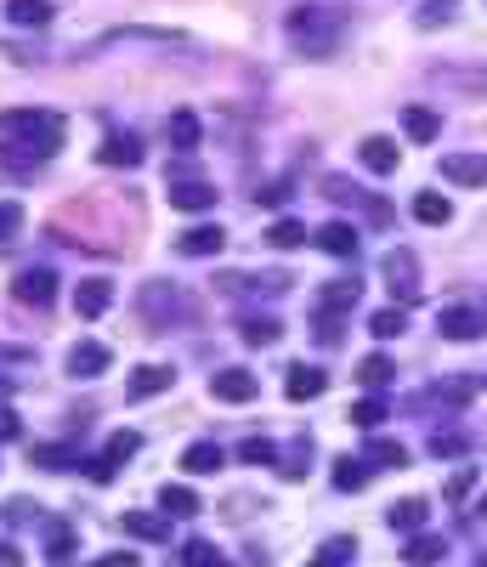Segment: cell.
Segmentation results:
<instances>
[{
	"label": "cell",
	"instance_id": "obj_1",
	"mask_svg": "<svg viewBox=\"0 0 487 567\" xmlns=\"http://www.w3.org/2000/svg\"><path fill=\"white\" fill-rule=\"evenodd\" d=\"M58 148H63V120L52 109H12V114H0V165H7L12 176L40 171Z\"/></svg>",
	"mask_w": 487,
	"mask_h": 567
},
{
	"label": "cell",
	"instance_id": "obj_2",
	"mask_svg": "<svg viewBox=\"0 0 487 567\" xmlns=\"http://www.w3.org/2000/svg\"><path fill=\"white\" fill-rule=\"evenodd\" d=\"M283 34H289L296 52L329 58L334 45L346 40V12H334V7H296V12H289V23H283Z\"/></svg>",
	"mask_w": 487,
	"mask_h": 567
},
{
	"label": "cell",
	"instance_id": "obj_3",
	"mask_svg": "<svg viewBox=\"0 0 487 567\" xmlns=\"http://www.w3.org/2000/svg\"><path fill=\"white\" fill-rule=\"evenodd\" d=\"M358 278H340V284H323V296H318V336H323V347H340V336H346V318H352V307H358Z\"/></svg>",
	"mask_w": 487,
	"mask_h": 567
},
{
	"label": "cell",
	"instance_id": "obj_4",
	"mask_svg": "<svg viewBox=\"0 0 487 567\" xmlns=\"http://www.w3.org/2000/svg\"><path fill=\"white\" fill-rule=\"evenodd\" d=\"M136 312L148 318L154 329H170V323L187 318V290L170 284V278H148V284H142V296H136Z\"/></svg>",
	"mask_w": 487,
	"mask_h": 567
},
{
	"label": "cell",
	"instance_id": "obj_5",
	"mask_svg": "<svg viewBox=\"0 0 487 567\" xmlns=\"http://www.w3.org/2000/svg\"><path fill=\"white\" fill-rule=\"evenodd\" d=\"M165 194H170V210H187V216H205L210 205H221V194H216V182H205V176H193V171L170 176V182H165Z\"/></svg>",
	"mask_w": 487,
	"mask_h": 567
},
{
	"label": "cell",
	"instance_id": "obj_6",
	"mask_svg": "<svg viewBox=\"0 0 487 567\" xmlns=\"http://www.w3.org/2000/svg\"><path fill=\"white\" fill-rule=\"evenodd\" d=\"M385 290H392L403 307L425 296V278H419V256H414V250H403V245H397L392 256H385Z\"/></svg>",
	"mask_w": 487,
	"mask_h": 567
},
{
	"label": "cell",
	"instance_id": "obj_7",
	"mask_svg": "<svg viewBox=\"0 0 487 567\" xmlns=\"http://www.w3.org/2000/svg\"><path fill=\"white\" fill-rule=\"evenodd\" d=\"M323 194L334 199V205H358L374 227H385V221H392V210H385V199H374V194H363V187L358 182H346V176H323Z\"/></svg>",
	"mask_w": 487,
	"mask_h": 567
},
{
	"label": "cell",
	"instance_id": "obj_8",
	"mask_svg": "<svg viewBox=\"0 0 487 567\" xmlns=\"http://www.w3.org/2000/svg\"><path fill=\"white\" fill-rule=\"evenodd\" d=\"M210 398H216V403H256V398H261V381H256L250 369L232 363V369H216V374H210Z\"/></svg>",
	"mask_w": 487,
	"mask_h": 567
},
{
	"label": "cell",
	"instance_id": "obj_9",
	"mask_svg": "<svg viewBox=\"0 0 487 567\" xmlns=\"http://www.w3.org/2000/svg\"><path fill=\"white\" fill-rule=\"evenodd\" d=\"M12 296H18L23 307L45 312V307H52V296H58V272H52V267H23L18 284H12Z\"/></svg>",
	"mask_w": 487,
	"mask_h": 567
},
{
	"label": "cell",
	"instance_id": "obj_10",
	"mask_svg": "<svg viewBox=\"0 0 487 567\" xmlns=\"http://www.w3.org/2000/svg\"><path fill=\"white\" fill-rule=\"evenodd\" d=\"M312 245H318L323 256H334V261H352L358 245H363V233H358L352 221H323V227H312Z\"/></svg>",
	"mask_w": 487,
	"mask_h": 567
},
{
	"label": "cell",
	"instance_id": "obj_11",
	"mask_svg": "<svg viewBox=\"0 0 487 567\" xmlns=\"http://www.w3.org/2000/svg\"><path fill=\"white\" fill-rule=\"evenodd\" d=\"M165 386H176V369H170V363H142V369L125 374V398H131V403H148V398H159Z\"/></svg>",
	"mask_w": 487,
	"mask_h": 567
},
{
	"label": "cell",
	"instance_id": "obj_12",
	"mask_svg": "<svg viewBox=\"0 0 487 567\" xmlns=\"http://www.w3.org/2000/svg\"><path fill=\"white\" fill-rule=\"evenodd\" d=\"M481 329H487V318L476 307H443L436 312V336L443 341H481Z\"/></svg>",
	"mask_w": 487,
	"mask_h": 567
},
{
	"label": "cell",
	"instance_id": "obj_13",
	"mask_svg": "<svg viewBox=\"0 0 487 567\" xmlns=\"http://www.w3.org/2000/svg\"><path fill=\"white\" fill-rule=\"evenodd\" d=\"M96 159L114 165V171L142 165V136H136V131H108V136H103V148H96Z\"/></svg>",
	"mask_w": 487,
	"mask_h": 567
},
{
	"label": "cell",
	"instance_id": "obj_14",
	"mask_svg": "<svg viewBox=\"0 0 487 567\" xmlns=\"http://www.w3.org/2000/svg\"><path fill=\"white\" fill-rule=\"evenodd\" d=\"M74 312H80V318H103V312H114V284H108V278H80Z\"/></svg>",
	"mask_w": 487,
	"mask_h": 567
},
{
	"label": "cell",
	"instance_id": "obj_15",
	"mask_svg": "<svg viewBox=\"0 0 487 567\" xmlns=\"http://www.w3.org/2000/svg\"><path fill=\"white\" fill-rule=\"evenodd\" d=\"M108 363H114V352H108L103 341H80V347L69 352V374H74V381H96Z\"/></svg>",
	"mask_w": 487,
	"mask_h": 567
},
{
	"label": "cell",
	"instance_id": "obj_16",
	"mask_svg": "<svg viewBox=\"0 0 487 567\" xmlns=\"http://www.w3.org/2000/svg\"><path fill=\"white\" fill-rule=\"evenodd\" d=\"M358 159H363V165H369L374 176H392V171L403 165V154H397V136H363Z\"/></svg>",
	"mask_w": 487,
	"mask_h": 567
},
{
	"label": "cell",
	"instance_id": "obj_17",
	"mask_svg": "<svg viewBox=\"0 0 487 567\" xmlns=\"http://www.w3.org/2000/svg\"><path fill=\"white\" fill-rule=\"evenodd\" d=\"M443 176L459 182V187H487V159L481 154H448L443 159Z\"/></svg>",
	"mask_w": 487,
	"mask_h": 567
},
{
	"label": "cell",
	"instance_id": "obj_18",
	"mask_svg": "<svg viewBox=\"0 0 487 567\" xmlns=\"http://www.w3.org/2000/svg\"><path fill=\"white\" fill-rule=\"evenodd\" d=\"M283 381H289V398H296V403H307V398H318V392L329 386V374H323L318 363H289V374H283Z\"/></svg>",
	"mask_w": 487,
	"mask_h": 567
},
{
	"label": "cell",
	"instance_id": "obj_19",
	"mask_svg": "<svg viewBox=\"0 0 487 567\" xmlns=\"http://www.w3.org/2000/svg\"><path fill=\"white\" fill-rule=\"evenodd\" d=\"M221 465H227V449H221L216 437L193 443V449L182 454V471H187V477H205V471H221Z\"/></svg>",
	"mask_w": 487,
	"mask_h": 567
},
{
	"label": "cell",
	"instance_id": "obj_20",
	"mask_svg": "<svg viewBox=\"0 0 487 567\" xmlns=\"http://www.w3.org/2000/svg\"><path fill=\"white\" fill-rule=\"evenodd\" d=\"M403 136H408V142H436V136H443V114L425 109V103L403 109Z\"/></svg>",
	"mask_w": 487,
	"mask_h": 567
},
{
	"label": "cell",
	"instance_id": "obj_21",
	"mask_svg": "<svg viewBox=\"0 0 487 567\" xmlns=\"http://www.w3.org/2000/svg\"><path fill=\"white\" fill-rule=\"evenodd\" d=\"M221 245H227V233H221L216 221H205V227H187L182 239H176V250H182V256H216Z\"/></svg>",
	"mask_w": 487,
	"mask_h": 567
},
{
	"label": "cell",
	"instance_id": "obj_22",
	"mask_svg": "<svg viewBox=\"0 0 487 567\" xmlns=\"http://www.w3.org/2000/svg\"><path fill=\"white\" fill-rule=\"evenodd\" d=\"M414 221H419V227H448V221H454V205H448V194H436V187L414 194Z\"/></svg>",
	"mask_w": 487,
	"mask_h": 567
},
{
	"label": "cell",
	"instance_id": "obj_23",
	"mask_svg": "<svg viewBox=\"0 0 487 567\" xmlns=\"http://www.w3.org/2000/svg\"><path fill=\"white\" fill-rule=\"evenodd\" d=\"M7 23L12 29H45L52 23V0H7Z\"/></svg>",
	"mask_w": 487,
	"mask_h": 567
},
{
	"label": "cell",
	"instance_id": "obj_24",
	"mask_svg": "<svg viewBox=\"0 0 487 567\" xmlns=\"http://www.w3.org/2000/svg\"><path fill=\"white\" fill-rule=\"evenodd\" d=\"M199 136H205V125H199V114H193V109H176L170 114V148L176 154H193V148H199Z\"/></svg>",
	"mask_w": 487,
	"mask_h": 567
},
{
	"label": "cell",
	"instance_id": "obj_25",
	"mask_svg": "<svg viewBox=\"0 0 487 567\" xmlns=\"http://www.w3.org/2000/svg\"><path fill=\"white\" fill-rule=\"evenodd\" d=\"M369 471H374V465H369V454H363V460L340 454V460H334V488H340V494H358V488H369Z\"/></svg>",
	"mask_w": 487,
	"mask_h": 567
},
{
	"label": "cell",
	"instance_id": "obj_26",
	"mask_svg": "<svg viewBox=\"0 0 487 567\" xmlns=\"http://www.w3.org/2000/svg\"><path fill=\"white\" fill-rule=\"evenodd\" d=\"M159 511L187 523V516H199V494H193L187 483H165V488H159Z\"/></svg>",
	"mask_w": 487,
	"mask_h": 567
},
{
	"label": "cell",
	"instance_id": "obj_27",
	"mask_svg": "<svg viewBox=\"0 0 487 567\" xmlns=\"http://www.w3.org/2000/svg\"><path fill=\"white\" fill-rule=\"evenodd\" d=\"M425 516H431L425 499H403V505L385 511V523H392V534H419V528H425Z\"/></svg>",
	"mask_w": 487,
	"mask_h": 567
},
{
	"label": "cell",
	"instance_id": "obj_28",
	"mask_svg": "<svg viewBox=\"0 0 487 567\" xmlns=\"http://www.w3.org/2000/svg\"><path fill=\"white\" fill-rule=\"evenodd\" d=\"M120 523H125L131 539H148V545L170 539V523H159V516H148V511H131V516H120Z\"/></svg>",
	"mask_w": 487,
	"mask_h": 567
},
{
	"label": "cell",
	"instance_id": "obj_29",
	"mask_svg": "<svg viewBox=\"0 0 487 567\" xmlns=\"http://www.w3.org/2000/svg\"><path fill=\"white\" fill-rule=\"evenodd\" d=\"M238 329H244V341H250V347H272V341L283 336V323H278L272 312H250Z\"/></svg>",
	"mask_w": 487,
	"mask_h": 567
},
{
	"label": "cell",
	"instance_id": "obj_30",
	"mask_svg": "<svg viewBox=\"0 0 487 567\" xmlns=\"http://www.w3.org/2000/svg\"><path fill=\"white\" fill-rule=\"evenodd\" d=\"M221 284L227 290H289V272H232Z\"/></svg>",
	"mask_w": 487,
	"mask_h": 567
},
{
	"label": "cell",
	"instance_id": "obj_31",
	"mask_svg": "<svg viewBox=\"0 0 487 567\" xmlns=\"http://www.w3.org/2000/svg\"><path fill=\"white\" fill-rule=\"evenodd\" d=\"M312 233H307V221H272L267 227V245L272 250H296V245H307Z\"/></svg>",
	"mask_w": 487,
	"mask_h": 567
},
{
	"label": "cell",
	"instance_id": "obj_32",
	"mask_svg": "<svg viewBox=\"0 0 487 567\" xmlns=\"http://www.w3.org/2000/svg\"><path fill=\"white\" fill-rule=\"evenodd\" d=\"M358 381H363V386H385V381H397V363L385 358V352H374V358L358 363Z\"/></svg>",
	"mask_w": 487,
	"mask_h": 567
},
{
	"label": "cell",
	"instance_id": "obj_33",
	"mask_svg": "<svg viewBox=\"0 0 487 567\" xmlns=\"http://www.w3.org/2000/svg\"><path fill=\"white\" fill-rule=\"evenodd\" d=\"M369 329H374L380 341L403 336V329H408V307H385V312H374V318H369Z\"/></svg>",
	"mask_w": 487,
	"mask_h": 567
},
{
	"label": "cell",
	"instance_id": "obj_34",
	"mask_svg": "<svg viewBox=\"0 0 487 567\" xmlns=\"http://www.w3.org/2000/svg\"><path fill=\"white\" fill-rule=\"evenodd\" d=\"M431 454H436V460H443V454H448V460H459V454H470V437H465V432H454V425H448V432H431Z\"/></svg>",
	"mask_w": 487,
	"mask_h": 567
},
{
	"label": "cell",
	"instance_id": "obj_35",
	"mask_svg": "<svg viewBox=\"0 0 487 567\" xmlns=\"http://www.w3.org/2000/svg\"><path fill=\"white\" fill-rule=\"evenodd\" d=\"M369 465H408V449L392 437H369Z\"/></svg>",
	"mask_w": 487,
	"mask_h": 567
},
{
	"label": "cell",
	"instance_id": "obj_36",
	"mask_svg": "<svg viewBox=\"0 0 487 567\" xmlns=\"http://www.w3.org/2000/svg\"><path fill=\"white\" fill-rule=\"evenodd\" d=\"M238 460H250V465H278V443H272V437H244V443H238Z\"/></svg>",
	"mask_w": 487,
	"mask_h": 567
},
{
	"label": "cell",
	"instance_id": "obj_37",
	"mask_svg": "<svg viewBox=\"0 0 487 567\" xmlns=\"http://www.w3.org/2000/svg\"><path fill=\"white\" fill-rule=\"evenodd\" d=\"M34 465H52V471L58 465H80V449L74 443H40L34 449Z\"/></svg>",
	"mask_w": 487,
	"mask_h": 567
},
{
	"label": "cell",
	"instance_id": "obj_38",
	"mask_svg": "<svg viewBox=\"0 0 487 567\" xmlns=\"http://www.w3.org/2000/svg\"><path fill=\"white\" fill-rule=\"evenodd\" d=\"M443 85L465 91V97H487V69H476V74H465V69H448V74H443Z\"/></svg>",
	"mask_w": 487,
	"mask_h": 567
},
{
	"label": "cell",
	"instance_id": "obj_39",
	"mask_svg": "<svg viewBox=\"0 0 487 567\" xmlns=\"http://www.w3.org/2000/svg\"><path fill=\"white\" fill-rule=\"evenodd\" d=\"M18 233H23V205L18 199H0V250H7Z\"/></svg>",
	"mask_w": 487,
	"mask_h": 567
},
{
	"label": "cell",
	"instance_id": "obj_40",
	"mask_svg": "<svg viewBox=\"0 0 487 567\" xmlns=\"http://www.w3.org/2000/svg\"><path fill=\"white\" fill-rule=\"evenodd\" d=\"M436 556H448V539H436V534L408 539V561H436Z\"/></svg>",
	"mask_w": 487,
	"mask_h": 567
},
{
	"label": "cell",
	"instance_id": "obj_41",
	"mask_svg": "<svg viewBox=\"0 0 487 567\" xmlns=\"http://www.w3.org/2000/svg\"><path fill=\"white\" fill-rule=\"evenodd\" d=\"M454 7H459V0H425V7H419V29H436V23H448L454 18Z\"/></svg>",
	"mask_w": 487,
	"mask_h": 567
},
{
	"label": "cell",
	"instance_id": "obj_42",
	"mask_svg": "<svg viewBox=\"0 0 487 567\" xmlns=\"http://www.w3.org/2000/svg\"><path fill=\"white\" fill-rule=\"evenodd\" d=\"M74 550V534L63 528V523H52V528H45V556H52V561H63Z\"/></svg>",
	"mask_w": 487,
	"mask_h": 567
},
{
	"label": "cell",
	"instance_id": "obj_43",
	"mask_svg": "<svg viewBox=\"0 0 487 567\" xmlns=\"http://www.w3.org/2000/svg\"><path fill=\"white\" fill-rule=\"evenodd\" d=\"M358 556V539H323V550H318V561H352Z\"/></svg>",
	"mask_w": 487,
	"mask_h": 567
},
{
	"label": "cell",
	"instance_id": "obj_44",
	"mask_svg": "<svg viewBox=\"0 0 487 567\" xmlns=\"http://www.w3.org/2000/svg\"><path fill=\"white\" fill-rule=\"evenodd\" d=\"M312 465V443L301 437V443H289V454H283V471H289V477H296V471H307Z\"/></svg>",
	"mask_w": 487,
	"mask_h": 567
},
{
	"label": "cell",
	"instance_id": "obj_45",
	"mask_svg": "<svg viewBox=\"0 0 487 567\" xmlns=\"http://www.w3.org/2000/svg\"><path fill=\"white\" fill-rule=\"evenodd\" d=\"M352 420H358V425H380V420H385V398H363V403L352 409Z\"/></svg>",
	"mask_w": 487,
	"mask_h": 567
},
{
	"label": "cell",
	"instance_id": "obj_46",
	"mask_svg": "<svg viewBox=\"0 0 487 567\" xmlns=\"http://www.w3.org/2000/svg\"><path fill=\"white\" fill-rule=\"evenodd\" d=\"M182 556H187V561H221V550H216L210 539H193V545H182Z\"/></svg>",
	"mask_w": 487,
	"mask_h": 567
},
{
	"label": "cell",
	"instance_id": "obj_47",
	"mask_svg": "<svg viewBox=\"0 0 487 567\" xmlns=\"http://www.w3.org/2000/svg\"><path fill=\"white\" fill-rule=\"evenodd\" d=\"M18 432H23V420H18L12 409H0V443H12Z\"/></svg>",
	"mask_w": 487,
	"mask_h": 567
},
{
	"label": "cell",
	"instance_id": "obj_48",
	"mask_svg": "<svg viewBox=\"0 0 487 567\" xmlns=\"http://www.w3.org/2000/svg\"><path fill=\"white\" fill-rule=\"evenodd\" d=\"M0 561H23V550L18 545H0Z\"/></svg>",
	"mask_w": 487,
	"mask_h": 567
},
{
	"label": "cell",
	"instance_id": "obj_49",
	"mask_svg": "<svg viewBox=\"0 0 487 567\" xmlns=\"http://www.w3.org/2000/svg\"><path fill=\"white\" fill-rule=\"evenodd\" d=\"M476 511H481V516H487V494H481V499H476Z\"/></svg>",
	"mask_w": 487,
	"mask_h": 567
},
{
	"label": "cell",
	"instance_id": "obj_50",
	"mask_svg": "<svg viewBox=\"0 0 487 567\" xmlns=\"http://www.w3.org/2000/svg\"><path fill=\"white\" fill-rule=\"evenodd\" d=\"M481 386H487V374H481Z\"/></svg>",
	"mask_w": 487,
	"mask_h": 567
},
{
	"label": "cell",
	"instance_id": "obj_51",
	"mask_svg": "<svg viewBox=\"0 0 487 567\" xmlns=\"http://www.w3.org/2000/svg\"><path fill=\"white\" fill-rule=\"evenodd\" d=\"M481 318H487V312H481Z\"/></svg>",
	"mask_w": 487,
	"mask_h": 567
}]
</instances>
